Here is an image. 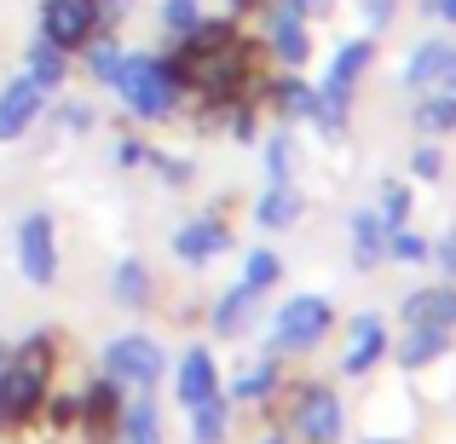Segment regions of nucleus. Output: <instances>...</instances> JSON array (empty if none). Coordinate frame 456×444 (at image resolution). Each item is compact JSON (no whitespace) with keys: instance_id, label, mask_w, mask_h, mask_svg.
Returning <instances> with one entry per match:
<instances>
[{"instance_id":"f257e3e1","label":"nucleus","mask_w":456,"mask_h":444,"mask_svg":"<svg viewBox=\"0 0 456 444\" xmlns=\"http://www.w3.org/2000/svg\"><path fill=\"white\" fill-rule=\"evenodd\" d=\"M179 93H202L208 104H232L255 87V46L232 29L225 18H202L197 29L179 35V46L167 52Z\"/></svg>"},{"instance_id":"f03ea898","label":"nucleus","mask_w":456,"mask_h":444,"mask_svg":"<svg viewBox=\"0 0 456 444\" xmlns=\"http://www.w3.org/2000/svg\"><path fill=\"white\" fill-rule=\"evenodd\" d=\"M53 364H58L53 335H29V341H23L18 352L0 364V427L29 422V416L46 404V381H53Z\"/></svg>"},{"instance_id":"7ed1b4c3","label":"nucleus","mask_w":456,"mask_h":444,"mask_svg":"<svg viewBox=\"0 0 456 444\" xmlns=\"http://www.w3.org/2000/svg\"><path fill=\"white\" fill-rule=\"evenodd\" d=\"M110 87L122 93V104L139 122H167L179 110V81L167 69V58H156V52H122V69H116Z\"/></svg>"},{"instance_id":"20e7f679","label":"nucleus","mask_w":456,"mask_h":444,"mask_svg":"<svg viewBox=\"0 0 456 444\" xmlns=\"http://www.w3.org/2000/svg\"><path fill=\"white\" fill-rule=\"evenodd\" d=\"M99 29H104L99 0H41L35 6V35L53 41L58 52H81Z\"/></svg>"},{"instance_id":"39448f33","label":"nucleus","mask_w":456,"mask_h":444,"mask_svg":"<svg viewBox=\"0 0 456 444\" xmlns=\"http://www.w3.org/2000/svg\"><path fill=\"white\" fill-rule=\"evenodd\" d=\"M370 52H376L370 41H346L341 52H335L330 76H323V87H318V110H312V122H318L323 133H341L346 127V99H353V81L364 76Z\"/></svg>"},{"instance_id":"423d86ee","label":"nucleus","mask_w":456,"mask_h":444,"mask_svg":"<svg viewBox=\"0 0 456 444\" xmlns=\"http://www.w3.org/2000/svg\"><path fill=\"white\" fill-rule=\"evenodd\" d=\"M330 335V300L323 295H295L289 306L272 318V346L278 352H312Z\"/></svg>"},{"instance_id":"0eeeda50","label":"nucleus","mask_w":456,"mask_h":444,"mask_svg":"<svg viewBox=\"0 0 456 444\" xmlns=\"http://www.w3.org/2000/svg\"><path fill=\"white\" fill-rule=\"evenodd\" d=\"M18 271L35 283V289H53L58 283V231H53V214H23L18 220Z\"/></svg>"},{"instance_id":"6e6552de","label":"nucleus","mask_w":456,"mask_h":444,"mask_svg":"<svg viewBox=\"0 0 456 444\" xmlns=\"http://www.w3.org/2000/svg\"><path fill=\"white\" fill-rule=\"evenodd\" d=\"M162 346L151 341V335H116L110 346H104V375L110 381H127V387H156L162 381Z\"/></svg>"},{"instance_id":"1a4fd4ad","label":"nucleus","mask_w":456,"mask_h":444,"mask_svg":"<svg viewBox=\"0 0 456 444\" xmlns=\"http://www.w3.org/2000/svg\"><path fill=\"white\" fill-rule=\"evenodd\" d=\"M41 110H46V93L35 87L29 76H12L6 87H0V145L23 139L35 122H41Z\"/></svg>"},{"instance_id":"9d476101","label":"nucleus","mask_w":456,"mask_h":444,"mask_svg":"<svg viewBox=\"0 0 456 444\" xmlns=\"http://www.w3.org/2000/svg\"><path fill=\"white\" fill-rule=\"evenodd\" d=\"M295 433L306 444H335L341 439V399L330 387H306L295 399Z\"/></svg>"},{"instance_id":"9b49d317","label":"nucleus","mask_w":456,"mask_h":444,"mask_svg":"<svg viewBox=\"0 0 456 444\" xmlns=\"http://www.w3.org/2000/svg\"><path fill=\"white\" fill-rule=\"evenodd\" d=\"M76 422L87 427L93 444H110V439H116V427H122V392H116L110 375L93 381V387L76 399Z\"/></svg>"},{"instance_id":"f8f14e48","label":"nucleus","mask_w":456,"mask_h":444,"mask_svg":"<svg viewBox=\"0 0 456 444\" xmlns=\"http://www.w3.org/2000/svg\"><path fill=\"white\" fill-rule=\"evenodd\" d=\"M404 81L422 93H456V41H422L404 64Z\"/></svg>"},{"instance_id":"ddd939ff","label":"nucleus","mask_w":456,"mask_h":444,"mask_svg":"<svg viewBox=\"0 0 456 444\" xmlns=\"http://www.w3.org/2000/svg\"><path fill=\"white\" fill-rule=\"evenodd\" d=\"M381 352H387V329H381V318H376V311L353 318V341H346V352H341V369H346V375H370V369L381 364Z\"/></svg>"},{"instance_id":"4468645a","label":"nucleus","mask_w":456,"mask_h":444,"mask_svg":"<svg viewBox=\"0 0 456 444\" xmlns=\"http://www.w3.org/2000/svg\"><path fill=\"white\" fill-rule=\"evenodd\" d=\"M23 76H29L35 87H41L46 99H53V93L69 81V52H58L53 41H41V35H35V41L23 46Z\"/></svg>"},{"instance_id":"2eb2a0df","label":"nucleus","mask_w":456,"mask_h":444,"mask_svg":"<svg viewBox=\"0 0 456 444\" xmlns=\"http://www.w3.org/2000/svg\"><path fill=\"white\" fill-rule=\"evenodd\" d=\"M174 392H179V404H202V399H214L220 392V381H214V358H208V346H191L185 358H179V375H174Z\"/></svg>"},{"instance_id":"dca6fc26","label":"nucleus","mask_w":456,"mask_h":444,"mask_svg":"<svg viewBox=\"0 0 456 444\" xmlns=\"http://www.w3.org/2000/svg\"><path fill=\"white\" fill-rule=\"evenodd\" d=\"M225 243H232V231H225L220 220H191V225H179L174 254H179V260H191V266H202V260L225 254Z\"/></svg>"},{"instance_id":"f3484780","label":"nucleus","mask_w":456,"mask_h":444,"mask_svg":"<svg viewBox=\"0 0 456 444\" xmlns=\"http://www.w3.org/2000/svg\"><path fill=\"white\" fill-rule=\"evenodd\" d=\"M399 318H404V323H434V329H451V323H456V289H451V283L416 289V295L399 306Z\"/></svg>"},{"instance_id":"a211bd4d","label":"nucleus","mask_w":456,"mask_h":444,"mask_svg":"<svg viewBox=\"0 0 456 444\" xmlns=\"http://www.w3.org/2000/svg\"><path fill=\"white\" fill-rule=\"evenodd\" d=\"M255 220L272 225V231L295 225V220H301V190H295L289 179H272V185L260 190V202H255Z\"/></svg>"},{"instance_id":"6ab92c4d","label":"nucleus","mask_w":456,"mask_h":444,"mask_svg":"<svg viewBox=\"0 0 456 444\" xmlns=\"http://www.w3.org/2000/svg\"><path fill=\"white\" fill-rule=\"evenodd\" d=\"M451 329H434V323H411V335L399 341V364L404 369H428L434 358H445Z\"/></svg>"},{"instance_id":"aec40b11","label":"nucleus","mask_w":456,"mask_h":444,"mask_svg":"<svg viewBox=\"0 0 456 444\" xmlns=\"http://www.w3.org/2000/svg\"><path fill=\"white\" fill-rule=\"evenodd\" d=\"M255 311H260V289H248V283H237V289L225 295L220 306H214V335H243Z\"/></svg>"},{"instance_id":"412c9836","label":"nucleus","mask_w":456,"mask_h":444,"mask_svg":"<svg viewBox=\"0 0 456 444\" xmlns=\"http://www.w3.org/2000/svg\"><path fill=\"white\" fill-rule=\"evenodd\" d=\"M381 254H387V220L381 214H353V260L370 271Z\"/></svg>"},{"instance_id":"4be33fe9","label":"nucleus","mask_w":456,"mask_h":444,"mask_svg":"<svg viewBox=\"0 0 456 444\" xmlns=\"http://www.w3.org/2000/svg\"><path fill=\"white\" fill-rule=\"evenodd\" d=\"M116 439H122V444H162V422H156L151 392H145L139 404H127V410H122V427H116Z\"/></svg>"},{"instance_id":"5701e85b","label":"nucleus","mask_w":456,"mask_h":444,"mask_svg":"<svg viewBox=\"0 0 456 444\" xmlns=\"http://www.w3.org/2000/svg\"><path fill=\"white\" fill-rule=\"evenodd\" d=\"M81 52H87V76L99 81V87H110V81H116V69H122V41H116L110 29H99L87 46H81Z\"/></svg>"},{"instance_id":"b1692460","label":"nucleus","mask_w":456,"mask_h":444,"mask_svg":"<svg viewBox=\"0 0 456 444\" xmlns=\"http://www.w3.org/2000/svg\"><path fill=\"white\" fill-rule=\"evenodd\" d=\"M272 52L283 64H306L312 41H306V18H272Z\"/></svg>"},{"instance_id":"393cba45","label":"nucleus","mask_w":456,"mask_h":444,"mask_svg":"<svg viewBox=\"0 0 456 444\" xmlns=\"http://www.w3.org/2000/svg\"><path fill=\"white\" fill-rule=\"evenodd\" d=\"M416 127L422 133H456V93H428L416 104Z\"/></svg>"},{"instance_id":"a878e982","label":"nucleus","mask_w":456,"mask_h":444,"mask_svg":"<svg viewBox=\"0 0 456 444\" xmlns=\"http://www.w3.org/2000/svg\"><path fill=\"white\" fill-rule=\"evenodd\" d=\"M191 439H197V444H220L225 439V404H220V392L202 399V404H191Z\"/></svg>"},{"instance_id":"bb28decb","label":"nucleus","mask_w":456,"mask_h":444,"mask_svg":"<svg viewBox=\"0 0 456 444\" xmlns=\"http://www.w3.org/2000/svg\"><path fill=\"white\" fill-rule=\"evenodd\" d=\"M110 289H116L122 306H145V300H151V271L139 266V260H122V266H116V278H110Z\"/></svg>"},{"instance_id":"cd10ccee","label":"nucleus","mask_w":456,"mask_h":444,"mask_svg":"<svg viewBox=\"0 0 456 444\" xmlns=\"http://www.w3.org/2000/svg\"><path fill=\"white\" fill-rule=\"evenodd\" d=\"M272 99H278V110L289 116V122H301V116L318 110V87H306V81H278V93H272Z\"/></svg>"},{"instance_id":"c85d7f7f","label":"nucleus","mask_w":456,"mask_h":444,"mask_svg":"<svg viewBox=\"0 0 456 444\" xmlns=\"http://www.w3.org/2000/svg\"><path fill=\"white\" fill-rule=\"evenodd\" d=\"M272 381H278V364H272V358H260L255 369H243V375H237V387H232V399H266L272 392Z\"/></svg>"},{"instance_id":"c756f323","label":"nucleus","mask_w":456,"mask_h":444,"mask_svg":"<svg viewBox=\"0 0 456 444\" xmlns=\"http://www.w3.org/2000/svg\"><path fill=\"white\" fill-rule=\"evenodd\" d=\"M278 278H283V260L272 254V248H255V254H248V266H243V283H248V289H260V295H266Z\"/></svg>"},{"instance_id":"7c9ffc66","label":"nucleus","mask_w":456,"mask_h":444,"mask_svg":"<svg viewBox=\"0 0 456 444\" xmlns=\"http://www.w3.org/2000/svg\"><path fill=\"white\" fill-rule=\"evenodd\" d=\"M202 23V0H162V29L167 35H185Z\"/></svg>"},{"instance_id":"2f4dec72","label":"nucleus","mask_w":456,"mask_h":444,"mask_svg":"<svg viewBox=\"0 0 456 444\" xmlns=\"http://www.w3.org/2000/svg\"><path fill=\"white\" fill-rule=\"evenodd\" d=\"M381 220H387V231L411 220V190L404 185H381Z\"/></svg>"},{"instance_id":"473e14b6","label":"nucleus","mask_w":456,"mask_h":444,"mask_svg":"<svg viewBox=\"0 0 456 444\" xmlns=\"http://www.w3.org/2000/svg\"><path fill=\"white\" fill-rule=\"evenodd\" d=\"M387 254L393 260H428V243L416 231H404V225H393V231H387Z\"/></svg>"},{"instance_id":"72a5a7b5","label":"nucleus","mask_w":456,"mask_h":444,"mask_svg":"<svg viewBox=\"0 0 456 444\" xmlns=\"http://www.w3.org/2000/svg\"><path fill=\"white\" fill-rule=\"evenodd\" d=\"M266 167H272V179H289V167H295V145H289L283 133L266 145Z\"/></svg>"},{"instance_id":"f704fd0d","label":"nucleus","mask_w":456,"mask_h":444,"mask_svg":"<svg viewBox=\"0 0 456 444\" xmlns=\"http://www.w3.org/2000/svg\"><path fill=\"white\" fill-rule=\"evenodd\" d=\"M145 162L156 167V174H162L167 179V185H185V179H191V162H179V156H162V150H151L145 156Z\"/></svg>"},{"instance_id":"c9c22d12","label":"nucleus","mask_w":456,"mask_h":444,"mask_svg":"<svg viewBox=\"0 0 456 444\" xmlns=\"http://www.w3.org/2000/svg\"><path fill=\"white\" fill-rule=\"evenodd\" d=\"M411 167H416L422 179H439V174H445V156H439L434 145H422V150H416V162H411Z\"/></svg>"},{"instance_id":"e433bc0d","label":"nucleus","mask_w":456,"mask_h":444,"mask_svg":"<svg viewBox=\"0 0 456 444\" xmlns=\"http://www.w3.org/2000/svg\"><path fill=\"white\" fill-rule=\"evenodd\" d=\"M58 122H64L69 133H87V127H93V110H87V104H64V110H58Z\"/></svg>"},{"instance_id":"4c0bfd02","label":"nucleus","mask_w":456,"mask_h":444,"mask_svg":"<svg viewBox=\"0 0 456 444\" xmlns=\"http://www.w3.org/2000/svg\"><path fill=\"white\" fill-rule=\"evenodd\" d=\"M428 254L439 260V271H445V283H456V231H451V237H445L439 248H428Z\"/></svg>"},{"instance_id":"58836bf2","label":"nucleus","mask_w":456,"mask_h":444,"mask_svg":"<svg viewBox=\"0 0 456 444\" xmlns=\"http://www.w3.org/2000/svg\"><path fill=\"white\" fill-rule=\"evenodd\" d=\"M41 410H46V422H53V427L76 422V399H53V404H41Z\"/></svg>"},{"instance_id":"ea45409f","label":"nucleus","mask_w":456,"mask_h":444,"mask_svg":"<svg viewBox=\"0 0 456 444\" xmlns=\"http://www.w3.org/2000/svg\"><path fill=\"white\" fill-rule=\"evenodd\" d=\"M145 145H139V139H122V145H116V162H122V167H139V162H145Z\"/></svg>"},{"instance_id":"a19ab883","label":"nucleus","mask_w":456,"mask_h":444,"mask_svg":"<svg viewBox=\"0 0 456 444\" xmlns=\"http://www.w3.org/2000/svg\"><path fill=\"white\" fill-rule=\"evenodd\" d=\"M99 12H104V29H110V23H122L134 12V0H99Z\"/></svg>"},{"instance_id":"79ce46f5","label":"nucleus","mask_w":456,"mask_h":444,"mask_svg":"<svg viewBox=\"0 0 456 444\" xmlns=\"http://www.w3.org/2000/svg\"><path fill=\"white\" fill-rule=\"evenodd\" d=\"M422 12H428V18H445V23H456V0H422Z\"/></svg>"},{"instance_id":"37998d69","label":"nucleus","mask_w":456,"mask_h":444,"mask_svg":"<svg viewBox=\"0 0 456 444\" xmlns=\"http://www.w3.org/2000/svg\"><path fill=\"white\" fill-rule=\"evenodd\" d=\"M387 12H393V0H364V18L370 23H387Z\"/></svg>"},{"instance_id":"c03bdc74","label":"nucleus","mask_w":456,"mask_h":444,"mask_svg":"<svg viewBox=\"0 0 456 444\" xmlns=\"http://www.w3.org/2000/svg\"><path fill=\"white\" fill-rule=\"evenodd\" d=\"M301 12H330V0H301Z\"/></svg>"},{"instance_id":"a18cd8bd","label":"nucleus","mask_w":456,"mask_h":444,"mask_svg":"<svg viewBox=\"0 0 456 444\" xmlns=\"http://www.w3.org/2000/svg\"><path fill=\"white\" fill-rule=\"evenodd\" d=\"M232 6H237V12H248V6H255V0H232Z\"/></svg>"},{"instance_id":"49530a36","label":"nucleus","mask_w":456,"mask_h":444,"mask_svg":"<svg viewBox=\"0 0 456 444\" xmlns=\"http://www.w3.org/2000/svg\"><path fill=\"white\" fill-rule=\"evenodd\" d=\"M370 444H399V439H370Z\"/></svg>"},{"instance_id":"de8ad7c7","label":"nucleus","mask_w":456,"mask_h":444,"mask_svg":"<svg viewBox=\"0 0 456 444\" xmlns=\"http://www.w3.org/2000/svg\"><path fill=\"white\" fill-rule=\"evenodd\" d=\"M260 444H283V439H260Z\"/></svg>"},{"instance_id":"09e8293b","label":"nucleus","mask_w":456,"mask_h":444,"mask_svg":"<svg viewBox=\"0 0 456 444\" xmlns=\"http://www.w3.org/2000/svg\"><path fill=\"white\" fill-rule=\"evenodd\" d=\"M0 364H6V346H0Z\"/></svg>"}]
</instances>
